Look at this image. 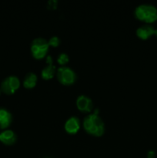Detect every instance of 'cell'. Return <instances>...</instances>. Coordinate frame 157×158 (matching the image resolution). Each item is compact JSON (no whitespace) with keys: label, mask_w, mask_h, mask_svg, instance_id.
Listing matches in <instances>:
<instances>
[{"label":"cell","mask_w":157,"mask_h":158,"mask_svg":"<svg viewBox=\"0 0 157 158\" xmlns=\"http://www.w3.org/2000/svg\"><path fill=\"white\" fill-rule=\"evenodd\" d=\"M83 125L85 131L94 137H101L106 130L104 121L97 110L85 117Z\"/></svg>","instance_id":"cell-1"},{"label":"cell","mask_w":157,"mask_h":158,"mask_svg":"<svg viewBox=\"0 0 157 158\" xmlns=\"http://www.w3.org/2000/svg\"><path fill=\"white\" fill-rule=\"evenodd\" d=\"M134 15L137 19L150 24L157 20V8L152 4L143 3L135 7Z\"/></svg>","instance_id":"cell-2"},{"label":"cell","mask_w":157,"mask_h":158,"mask_svg":"<svg viewBox=\"0 0 157 158\" xmlns=\"http://www.w3.org/2000/svg\"><path fill=\"white\" fill-rule=\"evenodd\" d=\"M49 43L48 40L42 37H37L32 41L30 45V49L32 55L34 58L40 60L47 56L49 52Z\"/></svg>","instance_id":"cell-3"},{"label":"cell","mask_w":157,"mask_h":158,"mask_svg":"<svg viewBox=\"0 0 157 158\" xmlns=\"http://www.w3.org/2000/svg\"><path fill=\"white\" fill-rule=\"evenodd\" d=\"M56 76L58 82L66 86L74 84L77 80L76 73L74 69L67 66L58 67L56 70Z\"/></svg>","instance_id":"cell-4"},{"label":"cell","mask_w":157,"mask_h":158,"mask_svg":"<svg viewBox=\"0 0 157 158\" xmlns=\"http://www.w3.org/2000/svg\"><path fill=\"white\" fill-rule=\"evenodd\" d=\"M20 85H21V83H20L19 78L17 76L10 75L6 77L2 81L0 89L2 93L10 95V94H13L19 88Z\"/></svg>","instance_id":"cell-5"},{"label":"cell","mask_w":157,"mask_h":158,"mask_svg":"<svg viewBox=\"0 0 157 158\" xmlns=\"http://www.w3.org/2000/svg\"><path fill=\"white\" fill-rule=\"evenodd\" d=\"M76 106L81 112L90 114L93 110V102L88 96L81 94L76 99Z\"/></svg>","instance_id":"cell-6"},{"label":"cell","mask_w":157,"mask_h":158,"mask_svg":"<svg viewBox=\"0 0 157 158\" xmlns=\"http://www.w3.org/2000/svg\"><path fill=\"white\" fill-rule=\"evenodd\" d=\"M136 35L141 40H147L152 35H157V29L150 24H144L137 28Z\"/></svg>","instance_id":"cell-7"},{"label":"cell","mask_w":157,"mask_h":158,"mask_svg":"<svg viewBox=\"0 0 157 158\" xmlns=\"http://www.w3.org/2000/svg\"><path fill=\"white\" fill-rule=\"evenodd\" d=\"M80 120L76 116H71L66 120L64 124V129L68 134H75L80 129Z\"/></svg>","instance_id":"cell-8"},{"label":"cell","mask_w":157,"mask_h":158,"mask_svg":"<svg viewBox=\"0 0 157 158\" xmlns=\"http://www.w3.org/2000/svg\"><path fill=\"white\" fill-rule=\"evenodd\" d=\"M17 135L12 130H3L0 133V142L6 145H12L16 142Z\"/></svg>","instance_id":"cell-9"},{"label":"cell","mask_w":157,"mask_h":158,"mask_svg":"<svg viewBox=\"0 0 157 158\" xmlns=\"http://www.w3.org/2000/svg\"><path fill=\"white\" fill-rule=\"evenodd\" d=\"M12 115L7 109L0 107V130H6L10 126Z\"/></svg>","instance_id":"cell-10"},{"label":"cell","mask_w":157,"mask_h":158,"mask_svg":"<svg viewBox=\"0 0 157 158\" xmlns=\"http://www.w3.org/2000/svg\"><path fill=\"white\" fill-rule=\"evenodd\" d=\"M38 82V77L33 72H29L26 74L23 79V86L26 89H32L35 87Z\"/></svg>","instance_id":"cell-11"},{"label":"cell","mask_w":157,"mask_h":158,"mask_svg":"<svg viewBox=\"0 0 157 158\" xmlns=\"http://www.w3.org/2000/svg\"><path fill=\"white\" fill-rule=\"evenodd\" d=\"M56 67L53 63H48L41 70L42 78L45 80H50L56 73Z\"/></svg>","instance_id":"cell-12"},{"label":"cell","mask_w":157,"mask_h":158,"mask_svg":"<svg viewBox=\"0 0 157 158\" xmlns=\"http://www.w3.org/2000/svg\"><path fill=\"white\" fill-rule=\"evenodd\" d=\"M56 60L57 63L62 66H65V65L69 61V56L67 53H66V52H61V53H59L58 55Z\"/></svg>","instance_id":"cell-13"},{"label":"cell","mask_w":157,"mask_h":158,"mask_svg":"<svg viewBox=\"0 0 157 158\" xmlns=\"http://www.w3.org/2000/svg\"><path fill=\"white\" fill-rule=\"evenodd\" d=\"M60 43H61V40L59 39V37L57 36V35H52L49 38V40H48V43H49V46H52V47H57L58 46H59Z\"/></svg>","instance_id":"cell-14"},{"label":"cell","mask_w":157,"mask_h":158,"mask_svg":"<svg viewBox=\"0 0 157 158\" xmlns=\"http://www.w3.org/2000/svg\"><path fill=\"white\" fill-rule=\"evenodd\" d=\"M57 4H58V2L56 0H49L48 2V7L49 9H54L57 7Z\"/></svg>","instance_id":"cell-15"},{"label":"cell","mask_w":157,"mask_h":158,"mask_svg":"<svg viewBox=\"0 0 157 158\" xmlns=\"http://www.w3.org/2000/svg\"><path fill=\"white\" fill-rule=\"evenodd\" d=\"M147 157L148 158H154L155 157V152L152 151H150L148 152L147 154Z\"/></svg>","instance_id":"cell-16"},{"label":"cell","mask_w":157,"mask_h":158,"mask_svg":"<svg viewBox=\"0 0 157 158\" xmlns=\"http://www.w3.org/2000/svg\"><path fill=\"white\" fill-rule=\"evenodd\" d=\"M0 94H1V89H0Z\"/></svg>","instance_id":"cell-17"},{"label":"cell","mask_w":157,"mask_h":158,"mask_svg":"<svg viewBox=\"0 0 157 158\" xmlns=\"http://www.w3.org/2000/svg\"><path fill=\"white\" fill-rule=\"evenodd\" d=\"M47 158H49V157H47Z\"/></svg>","instance_id":"cell-18"}]
</instances>
